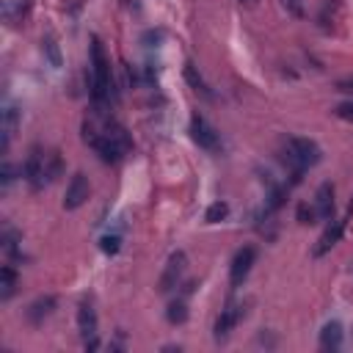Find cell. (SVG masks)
<instances>
[{"instance_id":"d4e9b609","label":"cell","mask_w":353,"mask_h":353,"mask_svg":"<svg viewBox=\"0 0 353 353\" xmlns=\"http://www.w3.org/2000/svg\"><path fill=\"white\" fill-rule=\"evenodd\" d=\"M14 180H17V168H14V163L3 160V166H0V185L9 188Z\"/></svg>"},{"instance_id":"cb8c5ba5","label":"cell","mask_w":353,"mask_h":353,"mask_svg":"<svg viewBox=\"0 0 353 353\" xmlns=\"http://www.w3.org/2000/svg\"><path fill=\"white\" fill-rule=\"evenodd\" d=\"M295 218H298V224H304V227H306V224H317V221H320V218H317V210H315V205L309 207L306 202H301V205H298V210H295Z\"/></svg>"},{"instance_id":"ac0fdd59","label":"cell","mask_w":353,"mask_h":353,"mask_svg":"<svg viewBox=\"0 0 353 353\" xmlns=\"http://www.w3.org/2000/svg\"><path fill=\"white\" fill-rule=\"evenodd\" d=\"M166 320H168L171 326H183V323L188 320V301H185V298L171 301L168 309H166Z\"/></svg>"},{"instance_id":"5b68a950","label":"cell","mask_w":353,"mask_h":353,"mask_svg":"<svg viewBox=\"0 0 353 353\" xmlns=\"http://www.w3.org/2000/svg\"><path fill=\"white\" fill-rule=\"evenodd\" d=\"M191 138H194L202 149H207V152H218V146H221V138H218L216 127H213L202 113H194V116H191Z\"/></svg>"},{"instance_id":"9c48e42d","label":"cell","mask_w":353,"mask_h":353,"mask_svg":"<svg viewBox=\"0 0 353 353\" xmlns=\"http://www.w3.org/2000/svg\"><path fill=\"white\" fill-rule=\"evenodd\" d=\"M243 317V306H238V304H227V309H221V315H218V320H216V328H213V337L218 339V342H224L232 331H235V326H238V320Z\"/></svg>"},{"instance_id":"ba28073f","label":"cell","mask_w":353,"mask_h":353,"mask_svg":"<svg viewBox=\"0 0 353 353\" xmlns=\"http://www.w3.org/2000/svg\"><path fill=\"white\" fill-rule=\"evenodd\" d=\"M89 176L83 174V171H78L72 180H69V185H67V194H64V210H78V207H83L86 205V199H89Z\"/></svg>"},{"instance_id":"52a82bcc","label":"cell","mask_w":353,"mask_h":353,"mask_svg":"<svg viewBox=\"0 0 353 353\" xmlns=\"http://www.w3.org/2000/svg\"><path fill=\"white\" fill-rule=\"evenodd\" d=\"M287 152H290L298 163H304L306 168L315 166V163H320V146H317L312 138H301V135L287 138Z\"/></svg>"},{"instance_id":"484cf974","label":"cell","mask_w":353,"mask_h":353,"mask_svg":"<svg viewBox=\"0 0 353 353\" xmlns=\"http://www.w3.org/2000/svg\"><path fill=\"white\" fill-rule=\"evenodd\" d=\"M100 249H102L105 254H116V251L122 249V238H119V235H105V238L100 240Z\"/></svg>"},{"instance_id":"f1b7e54d","label":"cell","mask_w":353,"mask_h":353,"mask_svg":"<svg viewBox=\"0 0 353 353\" xmlns=\"http://www.w3.org/2000/svg\"><path fill=\"white\" fill-rule=\"evenodd\" d=\"M337 91H342V94H353V78L339 80V83H337Z\"/></svg>"},{"instance_id":"8992f818","label":"cell","mask_w":353,"mask_h":353,"mask_svg":"<svg viewBox=\"0 0 353 353\" xmlns=\"http://www.w3.org/2000/svg\"><path fill=\"white\" fill-rule=\"evenodd\" d=\"M254 262H257V249H254V246H243V249L232 257V265H229V284H232V287H240V284L246 282V276L251 273Z\"/></svg>"},{"instance_id":"4dcf8cb0","label":"cell","mask_w":353,"mask_h":353,"mask_svg":"<svg viewBox=\"0 0 353 353\" xmlns=\"http://www.w3.org/2000/svg\"><path fill=\"white\" fill-rule=\"evenodd\" d=\"M246 3H251V0H246Z\"/></svg>"},{"instance_id":"6da1fadb","label":"cell","mask_w":353,"mask_h":353,"mask_svg":"<svg viewBox=\"0 0 353 353\" xmlns=\"http://www.w3.org/2000/svg\"><path fill=\"white\" fill-rule=\"evenodd\" d=\"M89 89H91V100L94 105H105L111 97H116L113 91V72H111V61L105 56V47L97 36H91V69H89Z\"/></svg>"},{"instance_id":"7402d4cb","label":"cell","mask_w":353,"mask_h":353,"mask_svg":"<svg viewBox=\"0 0 353 353\" xmlns=\"http://www.w3.org/2000/svg\"><path fill=\"white\" fill-rule=\"evenodd\" d=\"M227 216H229V205H227V202H213V205L207 207V213H205V221H207V224H221Z\"/></svg>"},{"instance_id":"3957f363","label":"cell","mask_w":353,"mask_h":353,"mask_svg":"<svg viewBox=\"0 0 353 353\" xmlns=\"http://www.w3.org/2000/svg\"><path fill=\"white\" fill-rule=\"evenodd\" d=\"M23 176L31 191H42L47 183V155L42 152V146H31L28 157L23 163Z\"/></svg>"},{"instance_id":"4316f807","label":"cell","mask_w":353,"mask_h":353,"mask_svg":"<svg viewBox=\"0 0 353 353\" xmlns=\"http://www.w3.org/2000/svg\"><path fill=\"white\" fill-rule=\"evenodd\" d=\"M334 116H339V119H345V122H353V100L339 102V105L334 108Z\"/></svg>"},{"instance_id":"603a6c76","label":"cell","mask_w":353,"mask_h":353,"mask_svg":"<svg viewBox=\"0 0 353 353\" xmlns=\"http://www.w3.org/2000/svg\"><path fill=\"white\" fill-rule=\"evenodd\" d=\"M61 171H64V160H61V155L53 149V152L47 155V183H56L58 176H61Z\"/></svg>"},{"instance_id":"d6986e66","label":"cell","mask_w":353,"mask_h":353,"mask_svg":"<svg viewBox=\"0 0 353 353\" xmlns=\"http://www.w3.org/2000/svg\"><path fill=\"white\" fill-rule=\"evenodd\" d=\"M284 202H287V188L268 180V202H265V210H268V213H276Z\"/></svg>"},{"instance_id":"277c9868","label":"cell","mask_w":353,"mask_h":353,"mask_svg":"<svg viewBox=\"0 0 353 353\" xmlns=\"http://www.w3.org/2000/svg\"><path fill=\"white\" fill-rule=\"evenodd\" d=\"M185 271H188V254H185V251H174V254L168 257V262H166L163 273H160L157 290H160L163 295L174 293L176 287L183 284V276H185Z\"/></svg>"},{"instance_id":"4fadbf2b","label":"cell","mask_w":353,"mask_h":353,"mask_svg":"<svg viewBox=\"0 0 353 353\" xmlns=\"http://www.w3.org/2000/svg\"><path fill=\"white\" fill-rule=\"evenodd\" d=\"M78 331H80L83 342L91 339V337H97V312H94L91 301H83L78 306Z\"/></svg>"},{"instance_id":"9a60e30c","label":"cell","mask_w":353,"mask_h":353,"mask_svg":"<svg viewBox=\"0 0 353 353\" xmlns=\"http://www.w3.org/2000/svg\"><path fill=\"white\" fill-rule=\"evenodd\" d=\"M342 337H345L342 323H339V320H331V323H326L323 331H320V348H323V350H339V348H342Z\"/></svg>"},{"instance_id":"e0dca14e","label":"cell","mask_w":353,"mask_h":353,"mask_svg":"<svg viewBox=\"0 0 353 353\" xmlns=\"http://www.w3.org/2000/svg\"><path fill=\"white\" fill-rule=\"evenodd\" d=\"M185 80H188V86H191L196 94H202L205 100H213V91H210L207 80L196 72V67H194V64H185Z\"/></svg>"},{"instance_id":"8fae6325","label":"cell","mask_w":353,"mask_h":353,"mask_svg":"<svg viewBox=\"0 0 353 353\" xmlns=\"http://www.w3.org/2000/svg\"><path fill=\"white\" fill-rule=\"evenodd\" d=\"M56 304H58V298L56 295H39L28 309H25V317H28V323H34V326H42L50 315H53V309H56Z\"/></svg>"},{"instance_id":"5bb4252c","label":"cell","mask_w":353,"mask_h":353,"mask_svg":"<svg viewBox=\"0 0 353 353\" xmlns=\"http://www.w3.org/2000/svg\"><path fill=\"white\" fill-rule=\"evenodd\" d=\"M342 232H345V221H331V224L326 227V232L320 235L317 246H315V257H323L326 251H331V249L342 240Z\"/></svg>"},{"instance_id":"7c38bea8","label":"cell","mask_w":353,"mask_h":353,"mask_svg":"<svg viewBox=\"0 0 353 353\" xmlns=\"http://www.w3.org/2000/svg\"><path fill=\"white\" fill-rule=\"evenodd\" d=\"M17 127H20V111H17V105H6L3 108V116H0V133H3V141H0V149H9V144H12V138H14V133H17Z\"/></svg>"},{"instance_id":"2e32d148","label":"cell","mask_w":353,"mask_h":353,"mask_svg":"<svg viewBox=\"0 0 353 353\" xmlns=\"http://www.w3.org/2000/svg\"><path fill=\"white\" fill-rule=\"evenodd\" d=\"M17 284H20V276H17V271L12 265L0 268V301H9L17 293Z\"/></svg>"},{"instance_id":"44dd1931","label":"cell","mask_w":353,"mask_h":353,"mask_svg":"<svg viewBox=\"0 0 353 353\" xmlns=\"http://www.w3.org/2000/svg\"><path fill=\"white\" fill-rule=\"evenodd\" d=\"M42 50H45V56H47V61L58 69L64 61H61V50H58V42H56V36L53 34H47L45 39H42Z\"/></svg>"},{"instance_id":"83f0119b","label":"cell","mask_w":353,"mask_h":353,"mask_svg":"<svg viewBox=\"0 0 353 353\" xmlns=\"http://www.w3.org/2000/svg\"><path fill=\"white\" fill-rule=\"evenodd\" d=\"M284 6H287V12L295 14V17L304 14V0H284Z\"/></svg>"},{"instance_id":"f546056e","label":"cell","mask_w":353,"mask_h":353,"mask_svg":"<svg viewBox=\"0 0 353 353\" xmlns=\"http://www.w3.org/2000/svg\"><path fill=\"white\" fill-rule=\"evenodd\" d=\"M83 345H86V350H97V348H100V339H97V337H91V339H86Z\"/></svg>"},{"instance_id":"30bf717a","label":"cell","mask_w":353,"mask_h":353,"mask_svg":"<svg viewBox=\"0 0 353 353\" xmlns=\"http://www.w3.org/2000/svg\"><path fill=\"white\" fill-rule=\"evenodd\" d=\"M315 210H317V218L320 221H334V210H337V202H334V185L331 183H323L315 194Z\"/></svg>"},{"instance_id":"7a4b0ae2","label":"cell","mask_w":353,"mask_h":353,"mask_svg":"<svg viewBox=\"0 0 353 353\" xmlns=\"http://www.w3.org/2000/svg\"><path fill=\"white\" fill-rule=\"evenodd\" d=\"M83 141H86V144L100 155V160H102V163H111V166H113V163H119V160L124 157L122 146H119V144H116L105 130L100 133L94 124H83Z\"/></svg>"},{"instance_id":"ffe728a7","label":"cell","mask_w":353,"mask_h":353,"mask_svg":"<svg viewBox=\"0 0 353 353\" xmlns=\"http://www.w3.org/2000/svg\"><path fill=\"white\" fill-rule=\"evenodd\" d=\"M20 240H23V235L17 229H12V227H6L3 229V238H0V243H3V251L9 257H20Z\"/></svg>"}]
</instances>
